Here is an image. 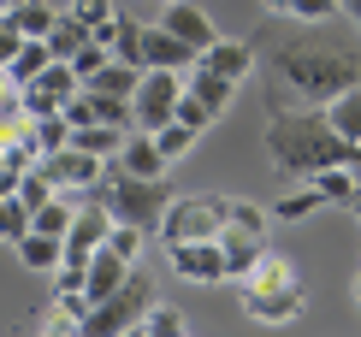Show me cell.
<instances>
[{"label":"cell","instance_id":"obj_1","mask_svg":"<svg viewBox=\"0 0 361 337\" xmlns=\"http://www.w3.org/2000/svg\"><path fill=\"white\" fill-rule=\"evenodd\" d=\"M267 78V106H326L361 83V30L338 24H302L290 36H273V48L261 59Z\"/></svg>","mask_w":361,"mask_h":337},{"label":"cell","instance_id":"obj_2","mask_svg":"<svg viewBox=\"0 0 361 337\" xmlns=\"http://www.w3.org/2000/svg\"><path fill=\"white\" fill-rule=\"evenodd\" d=\"M95 202H107L113 219H130V225H142V231H154L166 202H172V190H166V178H137V172L107 166V178L95 183Z\"/></svg>","mask_w":361,"mask_h":337},{"label":"cell","instance_id":"obj_3","mask_svg":"<svg viewBox=\"0 0 361 337\" xmlns=\"http://www.w3.org/2000/svg\"><path fill=\"white\" fill-rule=\"evenodd\" d=\"M148 302H154V278H148L142 266H130V278L118 284L113 296H101V302L83 308V337H125V331H137Z\"/></svg>","mask_w":361,"mask_h":337},{"label":"cell","instance_id":"obj_4","mask_svg":"<svg viewBox=\"0 0 361 337\" xmlns=\"http://www.w3.org/2000/svg\"><path fill=\"white\" fill-rule=\"evenodd\" d=\"M160 243H202V237H219L225 231V195L214 190H195V195H172L166 213H160Z\"/></svg>","mask_w":361,"mask_h":337},{"label":"cell","instance_id":"obj_5","mask_svg":"<svg viewBox=\"0 0 361 337\" xmlns=\"http://www.w3.org/2000/svg\"><path fill=\"white\" fill-rule=\"evenodd\" d=\"M178 95H184V71L148 66L137 78V89H130V118H137V130H160L178 113Z\"/></svg>","mask_w":361,"mask_h":337},{"label":"cell","instance_id":"obj_6","mask_svg":"<svg viewBox=\"0 0 361 337\" xmlns=\"http://www.w3.org/2000/svg\"><path fill=\"white\" fill-rule=\"evenodd\" d=\"M231 290H237V308H243L255 326H290V319L308 308L302 278H296V284H279V290H249V284H231Z\"/></svg>","mask_w":361,"mask_h":337},{"label":"cell","instance_id":"obj_7","mask_svg":"<svg viewBox=\"0 0 361 337\" xmlns=\"http://www.w3.org/2000/svg\"><path fill=\"white\" fill-rule=\"evenodd\" d=\"M42 166H48L54 190H66V195H95V183L107 178V160L89 154V148H78V142H66V148H54V154H42Z\"/></svg>","mask_w":361,"mask_h":337},{"label":"cell","instance_id":"obj_8","mask_svg":"<svg viewBox=\"0 0 361 337\" xmlns=\"http://www.w3.org/2000/svg\"><path fill=\"white\" fill-rule=\"evenodd\" d=\"M78 89H83V78L66 66V59H54V66L42 71L36 83H24V89H18V101H24V113H30V118H48V113H66V101L78 95Z\"/></svg>","mask_w":361,"mask_h":337},{"label":"cell","instance_id":"obj_9","mask_svg":"<svg viewBox=\"0 0 361 337\" xmlns=\"http://www.w3.org/2000/svg\"><path fill=\"white\" fill-rule=\"evenodd\" d=\"M172 272L190 284H231V272H225V249L219 237H202V243H172Z\"/></svg>","mask_w":361,"mask_h":337},{"label":"cell","instance_id":"obj_10","mask_svg":"<svg viewBox=\"0 0 361 337\" xmlns=\"http://www.w3.org/2000/svg\"><path fill=\"white\" fill-rule=\"evenodd\" d=\"M107 231H113V207L95 202V195H83V202H78V219H71V231H66V255L89 260L101 243H107Z\"/></svg>","mask_w":361,"mask_h":337},{"label":"cell","instance_id":"obj_11","mask_svg":"<svg viewBox=\"0 0 361 337\" xmlns=\"http://www.w3.org/2000/svg\"><path fill=\"white\" fill-rule=\"evenodd\" d=\"M154 24H160V30H172L178 42H190L195 54H202L207 42L219 36V30H214V18H207V12L195 6V0H166V6H160V18H154Z\"/></svg>","mask_w":361,"mask_h":337},{"label":"cell","instance_id":"obj_12","mask_svg":"<svg viewBox=\"0 0 361 337\" xmlns=\"http://www.w3.org/2000/svg\"><path fill=\"white\" fill-rule=\"evenodd\" d=\"M107 166H118V172H137V178H166L172 160L154 148V130H137V125H130L125 142H118V154H113Z\"/></svg>","mask_w":361,"mask_h":337},{"label":"cell","instance_id":"obj_13","mask_svg":"<svg viewBox=\"0 0 361 337\" xmlns=\"http://www.w3.org/2000/svg\"><path fill=\"white\" fill-rule=\"evenodd\" d=\"M195 66H207V71H219V78L243 83L249 71H255V48H249V42H237V36H214L202 54H195Z\"/></svg>","mask_w":361,"mask_h":337},{"label":"cell","instance_id":"obj_14","mask_svg":"<svg viewBox=\"0 0 361 337\" xmlns=\"http://www.w3.org/2000/svg\"><path fill=\"white\" fill-rule=\"evenodd\" d=\"M125 278H130V260L118 255L113 243H101V249L89 255V272H83V296H89V302H101V296H113V290L125 284Z\"/></svg>","mask_w":361,"mask_h":337},{"label":"cell","instance_id":"obj_15","mask_svg":"<svg viewBox=\"0 0 361 337\" xmlns=\"http://www.w3.org/2000/svg\"><path fill=\"white\" fill-rule=\"evenodd\" d=\"M148 66L190 71V66H195V48H190V42H178L172 30H160V24H142V71H148Z\"/></svg>","mask_w":361,"mask_h":337},{"label":"cell","instance_id":"obj_16","mask_svg":"<svg viewBox=\"0 0 361 337\" xmlns=\"http://www.w3.org/2000/svg\"><path fill=\"white\" fill-rule=\"evenodd\" d=\"M12 249H18V260L30 272H54L59 260H66V237H54V231H36V225H30V231L12 243Z\"/></svg>","mask_w":361,"mask_h":337},{"label":"cell","instance_id":"obj_17","mask_svg":"<svg viewBox=\"0 0 361 337\" xmlns=\"http://www.w3.org/2000/svg\"><path fill=\"white\" fill-rule=\"evenodd\" d=\"M184 89H190V95L202 101L214 118H219L225 106H231V95H237V83H231V78H219V71H207V66H190V71H184Z\"/></svg>","mask_w":361,"mask_h":337},{"label":"cell","instance_id":"obj_18","mask_svg":"<svg viewBox=\"0 0 361 337\" xmlns=\"http://www.w3.org/2000/svg\"><path fill=\"white\" fill-rule=\"evenodd\" d=\"M219 249H225V272H231V278H243L255 260H261L267 237H261V231H237V225H225V231H219Z\"/></svg>","mask_w":361,"mask_h":337},{"label":"cell","instance_id":"obj_19","mask_svg":"<svg viewBox=\"0 0 361 337\" xmlns=\"http://www.w3.org/2000/svg\"><path fill=\"white\" fill-rule=\"evenodd\" d=\"M320 113H326V125H332L343 142H355V148H361V83H350L343 95H332Z\"/></svg>","mask_w":361,"mask_h":337},{"label":"cell","instance_id":"obj_20","mask_svg":"<svg viewBox=\"0 0 361 337\" xmlns=\"http://www.w3.org/2000/svg\"><path fill=\"white\" fill-rule=\"evenodd\" d=\"M231 284H249V290H279V284H296V266L284 255H273V249H261V260L243 272V278H231Z\"/></svg>","mask_w":361,"mask_h":337},{"label":"cell","instance_id":"obj_21","mask_svg":"<svg viewBox=\"0 0 361 337\" xmlns=\"http://www.w3.org/2000/svg\"><path fill=\"white\" fill-rule=\"evenodd\" d=\"M89 36H95V30H89V24L78 18V12L66 6V12L54 18V30H48V54H54V59H71V54H78V48H83Z\"/></svg>","mask_w":361,"mask_h":337},{"label":"cell","instance_id":"obj_22","mask_svg":"<svg viewBox=\"0 0 361 337\" xmlns=\"http://www.w3.org/2000/svg\"><path fill=\"white\" fill-rule=\"evenodd\" d=\"M6 18L18 24V36H30V42H48V30H54V18H59V12L48 6V0H18V6H6Z\"/></svg>","mask_w":361,"mask_h":337},{"label":"cell","instance_id":"obj_23","mask_svg":"<svg viewBox=\"0 0 361 337\" xmlns=\"http://www.w3.org/2000/svg\"><path fill=\"white\" fill-rule=\"evenodd\" d=\"M48 66H54V54H48V42H30V36H24V48H18V54L6 59V78H12V83L24 89V83H36L42 71H48Z\"/></svg>","mask_w":361,"mask_h":337},{"label":"cell","instance_id":"obj_24","mask_svg":"<svg viewBox=\"0 0 361 337\" xmlns=\"http://www.w3.org/2000/svg\"><path fill=\"white\" fill-rule=\"evenodd\" d=\"M308 183L320 190V202H343V207H350L355 195H361V178H355V166H326V172H314Z\"/></svg>","mask_w":361,"mask_h":337},{"label":"cell","instance_id":"obj_25","mask_svg":"<svg viewBox=\"0 0 361 337\" xmlns=\"http://www.w3.org/2000/svg\"><path fill=\"white\" fill-rule=\"evenodd\" d=\"M137 78H142V66H130V59H118V54H113V59H107V66H101L83 89H101V95H125V101H130Z\"/></svg>","mask_w":361,"mask_h":337},{"label":"cell","instance_id":"obj_26","mask_svg":"<svg viewBox=\"0 0 361 337\" xmlns=\"http://www.w3.org/2000/svg\"><path fill=\"white\" fill-rule=\"evenodd\" d=\"M267 12L284 24H320L332 12H343V0H267Z\"/></svg>","mask_w":361,"mask_h":337},{"label":"cell","instance_id":"obj_27","mask_svg":"<svg viewBox=\"0 0 361 337\" xmlns=\"http://www.w3.org/2000/svg\"><path fill=\"white\" fill-rule=\"evenodd\" d=\"M71 219H78V195H48V202H42L36 213H30V225H36V231H54V237H66L71 231Z\"/></svg>","mask_w":361,"mask_h":337},{"label":"cell","instance_id":"obj_28","mask_svg":"<svg viewBox=\"0 0 361 337\" xmlns=\"http://www.w3.org/2000/svg\"><path fill=\"white\" fill-rule=\"evenodd\" d=\"M225 225H237V231H273V207L249 202V195H225Z\"/></svg>","mask_w":361,"mask_h":337},{"label":"cell","instance_id":"obj_29","mask_svg":"<svg viewBox=\"0 0 361 337\" xmlns=\"http://www.w3.org/2000/svg\"><path fill=\"white\" fill-rule=\"evenodd\" d=\"M137 331H142V337H184V331H190V319H184V308H172V302H160V296H154Z\"/></svg>","mask_w":361,"mask_h":337},{"label":"cell","instance_id":"obj_30","mask_svg":"<svg viewBox=\"0 0 361 337\" xmlns=\"http://www.w3.org/2000/svg\"><path fill=\"white\" fill-rule=\"evenodd\" d=\"M71 142L89 148V154H101V160H113L118 142H125V130L118 125H71Z\"/></svg>","mask_w":361,"mask_h":337},{"label":"cell","instance_id":"obj_31","mask_svg":"<svg viewBox=\"0 0 361 337\" xmlns=\"http://www.w3.org/2000/svg\"><path fill=\"white\" fill-rule=\"evenodd\" d=\"M48 195H59V190H54V178H48V166H42V160H30L24 172H18V202L36 213L42 202H48Z\"/></svg>","mask_w":361,"mask_h":337},{"label":"cell","instance_id":"obj_32","mask_svg":"<svg viewBox=\"0 0 361 337\" xmlns=\"http://www.w3.org/2000/svg\"><path fill=\"white\" fill-rule=\"evenodd\" d=\"M320 207H326V202H320V190H314V183H302L296 195H284V202L273 207V219H279V225H302V219H314Z\"/></svg>","mask_w":361,"mask_h":337},{"label":"cell","instance_id":"obj_33","mask_svg":"<svg viewBox=\"0 0 361 337\" xmlns=\"http://www.w3.org/2000/svg\"><path fill=\"white\" fill-rule=\"evenodd\" d=\"M195 136H202V130H190V125H184V118H166V125H160V130H154V148H160V154H166V160L178 166V160H184V154H190V148H195Z\"/></svg>","mask_w":361,"mask_h":337},{"label":"cell","instance_id":"obj_34","mask_svg":"<svg viewBox=\"0 0 361 337\" xmlns=\"http://www.w3.org/2000/svg\"><path fill=\"white\" fill-rule=\"evenodd\" d=\"M30 231V207L18 202V190H0V243H18Z\"/></svg>","mask_w":361,"mask_h":337},{"label":"cell","instance_id":"obj_35","mask_svg":"<svg viewBox=\"0 0 361 337\" xmlns=\"http://www.w3.org/2000/svg\"><path fill=\"white\" fill-rule=\"evenodd\" d=\"M113 54L118 59H130V66H142V24L137 18H118V12H113Z\"/></svg>","mask_w":361,"mask_h":337},{"label":"cell","instance_id":"obj_36","mask_svg":"<svg viewBox=\"0 0 361 337\" xmlns=\"http://www.w3.org/2000/svg\"><path fill=\"white\" fill-rule=\"evenodd\" d=\"M107 59H113V42H101V36H89V42H83V48H78V54H71V59H66V66H71V71H78V78L89 83V78H95V71H101V66H107Z\"/></svg>","mask_w":361,"mask_h":337},{"label":"cell","instance_id":"obj_37","mask_svg":"<svg viewBox=\"0 0 361 337\" xmlns=\"http://www.w3.org/2000/svg\"><path fill=\"white\" fill-rule=\"evenodd\" d=\"M66 142H71V118L66 113L36 118V154H54V148H66Z\"/></svg>","mask_w":361,"mask_h":337},{"label":"cell","instance_id":"obj_38","mask_svg":"<svg viewBox=\"0 0 361 337\" xmlns=\"http://www.w3.org/2000/svg\"><path fill=\"white\" fill-rule=\"evenodd\" d=\"M71 12H78V18H83L89 30H95L101 42L113 36V0H71Z\"/></svg>","mask_w":361,"mask_h":337},{"label":"cell","instance_id":"obj_39","mask_svg":"<svg viewBox=\"0 0 361 337\" xmlns=\"http://www.w3.org/2000/svg\"><path fill=\"white\" fill-rule=\"evenodd\" d=\"M172 118H184V125H190V130H207V125H214V113H207V106H202V101H195V95H190V89H184V95H178V113H172Z\"/></svg>","mask_w":361,"mask_h":337},{"label":"cell","instance_id":"obj_40","mask_svg":"<svg viewBox=\"0 0 361 337\" xmlns=\"http://www.w3.org/2000/svg\"><path fill=\"white\" fill-rule=\"evenodd\" d=\"M18 48H24V36H18V24H12L6 12H0V66H6V59L18 54Z\"/></svg>","mask_w":361,"mask_h":337},{"label":"cell","instance_id":"obj_41","mask_svg":"<svg viewBox=\"0 0 361 337\" xmlns=\"http://www.w3.org/2000/svg\"><path fill=\"white\" fill-rule=\"evenodd\" d=\"M343 18H350V24L361 30V0H343Z\"/></svg>","mask_w":361,"mask_h":337},{"label":"cell","instance_id":"obj_42","mask_svg":"<svg viewBox=\"0 0 361 337\" xmlns=\"http://www.w3.org/2000/svg\"><path fill=\"white\" fill-rule=\"evenodd\" d=\"M350 207H355V219H361V195H355V202H350Z\"/></svg>","mask_w":361,"mask_h":337},{"label":"cell","instance_id":"obj_43","mask_svg":"<svg viewBox=\"0 0 361 337\" xmlns=\"http://www.w3.org/2000/svg\"><path fill=\"white\" fill-rule=\"evenodd\" d=\"M355 302H361V272H355Z\"/></svg>","mask_w":361,"mask_h":337},{"label":"cell","instance_id":"obj_44","mask_svg":"<svg viewBox=\"0 0 361 337\" xmlns=\"http://www.w3.org/2000/svg\"><path fill=\"white\" fill-rule=\"evenodd\" d=\"M6 6H18V0H0V12H6Z\"/></svg>","mask_w":361,"mask_h":337}]
</instances>
